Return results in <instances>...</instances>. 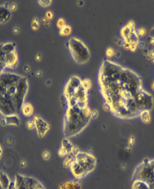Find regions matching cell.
I'll return each mask as SVG.
<instances>
[{"label": "cell", "mask_w": 154, "mask_h": 189, "mask_svg": "<svg viewBox=\"0 0 154 189\" xmlns=\"http://www.w3.org/2000/svg\"><path fill=\"white\" fill-rule=\"evenodd\" d=\"M35 124V129L37 131L38 136L42 138L45 134L48 132L50 130V125L47 122H46L43 118H41L39 116H35L33 119Z\"/></svg>", "instance_id": "obj_7"}, {"label": "cell", "mask_w": 154, "mask_h": 189, "mask_svg": "<svg viewBox=\"0 0 154 189\" xmlns=\"http://www.w3.org/2000/svg\"><path fill=\"white\" fill-rule=\"evenodd\" d=\"M9 10H10V12H14L16 9H17V5L15 3V2H13V3H10L9 5V7H8Z\"/></svg>", "instance_id": "obj_32"}, {"label": "cell", "mask_w": 154, "mask_h": 189, "mask_svg": "<svg viewBox=\"0 0 154 189\" xmlns=\"http://www.w3.org/2000/svg\"><path fill=\"white\" fill-rule=\"evenodd\" d=\"M115 50L112 47H108L106 50V55L108 59H111L114 56H115Z\"/></svg>", "instance_id": "obj_23"}, {"label": "cell", "mask_w": 154, "mask_h": 189, "mask_svg": "<svg viewBox=\"0 0 154 189\" xmlns=\"http://www.w3.org/2000/svg\"><path fill=\"white\" fill-rule=\"evenodd\" d=\"M145 55L148 59H154V48L152 49V50H147V53H145Z\"/></svg>", "instance_id": "obj_29"}, {"label": "cell", "mask_w": 154, "mask_h": 189, "mask_svg": "<svg viewBox=\"0 0 154 189\" xmlns=\"http://www.w3.org/2000/svg\"><path fill=\"white\" fill-rule=\"evenodd\" d=\"M98 116V112L97 110H93V111H91V118H97Z\"/></svg>", "instance_id": "obj_38"}, {"label": "cell", "mask_w": 154, "mask_h": 189, "mask_svg": "<svg viewBox=\"0 0 154 189\" xmlns=\"http://www.w3.org/2000/svg\"><path fill=\"white\" fill-rule=\"evenodd\" d=\"M52 1H49V0H46V1H45V0L44 1H38V3L41 5V7H46L50 6L52 4Z\"/></svg>", "instance_id": "obj_26"}, {"label": "cell", "mask_w": 154, "mask_h": 189, "mask_svg": "<svg viewBox=\"0 0 154 189\" xmlns=\"http://www.w3.org/2000/svg\"><path fill=\"white\" fill-rule=\"evenodd\" d=\"M136 101L139 110H151L153 107V98L151 93L142 90L136 96Z\"/></svg>", "instance_id": "obj_6"}, {"label": "cell", "mask_w": 154, "mask_h": 189, "mask_svg": "<svg viewBox=\"0 0 154 189\" xmlns=\"http://www.w3.org/2000/svg\"><path fill=\"white\" fill-rule=\"evenodd\" d=\"M68 47L71 55L77 64H85L90 59V51L81 40L71 38L69 40Z\"/></svg>", "instance_id": "obj_3"}, {"label": "cell", "mask_w": 154, "mask_h": 189, "mask_svg": "<svg viewBox=\"0 0 154 189\" xmlns=\"http://www.w3.org/2000/svg\"><path fill=\"white\" fill-rule=\"evenodd\" d=\"M5 62L6 67L14 68L18 62V55L15 52L5 54Z\"/></svg>", "instance_id": "obj_9"}, {"label": "cell", "mask_w": 154, "mask_h": 189, "mask_svg": "<svg viewBox=\"0 0 154 189\" xmlns=\"http://www.w3.org/2000/svg\"><path fill=\"white\" fill-rule=\"evenodd\" d=\"M150 44H151V46H153L154 47V38H151V40H150Z\"/></svg>", "instance_id": "obj_47"}, {"label": "cell", "mask_w": 154, "mask_h": 189, "mask_svg": "<svg viewBox=\"0 0 154 189\" xmlns=\"http://www.w3.org/2000/svg\"><path fill=\"white\" fill-rule=\"evenodd\" d=\"M75 162L86 171L87 174L92 171L97 165V160L91 154L81 152L75 155Z\"/></svg>", "instance_id": "obj_5"}, {"label": "cell", "mask_w": 154, "mask_h": 189, "mask_svg": "<svg viewBox=\"0 0 154 189\" xmlns=\"http://www.w3.org/2000/svg\"><path fill=\"white\" fill-rule=\"evenodd\" d=\"M66 25H67V24H66V21L64 20L63 18H60V19H58V21H57V27H58L59 29L61 30Z\"/></svg>", "instance_id": "obj_24"}, {"label": "cell", "mask_w": 154, "mask_h": 189, "mask_svg": "<svg viewBox=\"0 0 154 189\" xmlns=\"http://www.w3.org/2000/svg\"><path fill=\"white\" fill-rule=\"evenodd\" d=\"M58 189H81V185L76 181H68L60 185Z\"/></svg>", "instance_id": "obj_11"}, {"label": "cell", "mask_w": 154, "mask_h": 189, "mask_svg": "<svg viewBox=\"0 0 154 189\" xmlns=\"http://www.w3.org/2000/svg\"><path fill=\"white\" fill-rule=\"evenodd\" d=\"M19 165H20V167L22 168V169H24L26 166H27V162L25 161V160H22V161L20 162V163H19Z\"/></svg>", "instance_id": "obj_39"}, {"label": "cell", "mask_w": 154, "mask_h": 189, "mask_svg": "<svg viewBox=\"0 0 154 189\" xmlns=\"http://www.w3.org/2000/svg\"><path fill=\"white\" fill-rule=\"evenodd\" d=\"M71 33H72V28H71L69 25H66L64 26L63 28L60 30V33L61 36H69V35H70Z\"/></svg>", "instance_id": "obj_21"}, {"label": "cell", "mask_w": 154, "mask_h": 189, "mask_svg": "<svg viewBox=\"0 0 154 189\" xmlns=\"http://www.w3.org/2000/svg\"><path fill=\"white\" fill-rule=\"evenodd\" d=\"M6 68L5 62V53L2 50V45H0V75L2 74L4 70Z\"/></svg>", "instance_id": "obj_20"}, {"label": "cell", "mask_w": 154, "mask_h": 189, "mask_svg": "<svg viewBox=\"0 0 154 189\" xmlns=\"http://www.w3.org/2000/svg\"><path fill=\"white\" fill-rule=\"evenodd\" d=\"M139 117H140L141 120L145 124H147L151 122V115L150 110H142L141 111L139 115Z\"/></svg>", "instance_id": "obj_18"}, {"label": "cell", "mask_w": 154, "mask_h": 189, "mask_svg": "<svg viewBox=\"0 0 154 189\" xmlns=\"http://www.w3.org/2000/svg\"><path fill=\"white\" fill-rule=\"evenodd\" d=\"M74 147V145L71 143V141L68 140L67 138H65L62 140L61 148L67 152V155H70L71 151Z\"/></svg>", "instance_id": "obj_16"}, {"label": "cell", "mask_w": 154, "mask_h": 189, "mask_svg": "<svg viewBox=\"0 0 154 189\" xmlns=\"http://www.w3.org/2000/svg\"><path fill=\"white\" fill-rule=\"evenodd\" d=\"M19 32H20V29L18 27H14L13 29V33L14 34H19Z\"/></svg>", "instance_id": "obj_41"}, {"label": "cell", "mask_w": 154, "mask_h": 189, "mask_svg": "<svg viewBox=\"0 0 154 189\" xmlns=\"http://www.w3.org/2000/svg\"><path fill=\"white\" fill-rule=\"evenodd\" d=\"M26 127L28 128L29 130H33V129H35V124L33 122V120H28L26 122Z\"/></svg>", "instance_id": "obj_27"}, {"label": "cell", "mask_w": 154, "mask_h": 189, "mask_svg": "<svg viewBox=\"0 0 154 189\" xmlns=\"http://www.w3.org/2000/svg\"><path fill=\"white\" fill-rule=\"evenodd\" d=\"M72 172V174L73 175V177L77 180H80L83 178L85 176L87 175V173L86 172V171L83 169L81 165H79L77 163H76L75 161L74 162L73 164L71 165V167L69 168Z\"/></svg>", "instance_id": "obj_8"}, {"label": "cell", "mask_w": 154, "mask_h": 189, "mask_svg": "<svg viewBox=\"0 0 154 189\" xmlns=\"http://www.w3.org/2000/svg\"><path fill=\"white\" fill-rule=\"evenodd\" d=\"M11 180L7 174L0 171V186L3 189H7L10 186Z\"/></svg>", "instance_id": "obj_14"}, {"label": "cell", "mask_w": 154, "mask_h": 189, "mask_svg": "<svg viewBox=\"0 0 154 189\" xmlns=\"http://www.w3.org/2000/svg\"><path fill=\"white\" fill-rule=\"evenodd\" d=\"M22 112L25 117H30L33 114V105L30 103H24L22 107Z\"/></svg>", "instance_id": "obj_15"}, {"label": "cell", "mask_w": 154, "mask_h": 189, "mask_svg": "<svg viewBox=\"0 0 154 189\" xmlns=\"http://www.w3.org/2000/svg\"><path fill=\"white\" fill-rule=\"evenodd\" d=\"M99 82L106 103L116 117L129 119L139 116L136 96L142 90L140 78L134 71L110 60L104 61Z\"/></svg>", "instance_id": "obj_1"}, {"label": "cell", "mask_w": 154, "mask_h": 189, "mask_svg": "<svg viewBox=\"0 0 154 189\" xmlns=\"http://www.w3.org/2000/svg\"><path fill=\"white\" fill-rule=\"evenodd\" d=\"M36 77H38V78L41 77V76H42V72H41V71H40V70L36 71Z\"/></svg>", "instance_id": "obj_44"}, {"label": "cell", "mask_w": 154, "mask_h": 189, "mask_svg": "<svg viewBox=\"0 0 154 189\" xmlns=\"http://www.w3.org/2000/svg\"><path fill=\"white\" fill-rule=\"evenodd\" d=\"M151 38H154V27L151 29Z\"/></svg>", "instance_id": "obj_46"}, {"label": "cell", "mask_w": 154, "mask_h": 189, "mask_svg": "<svg viewBox=\"0 0 154 189\" xmlns=\"http://www.w3.org/2000/svg\"><path fill=\"white\" fill-rule=\"evenodd\" d=\"M23 70H24V72H28L30 71V67L28 65H24V67H23Z\"/></svg>", "instance_id": "obj_43"}, {"label": "cell", "mask_w": 154, "mask_h": 189, "mask_svg": "<svg viewBox=\"0 0 154 189\" xmlns=\"http://www.w3.org/2000/svg\"><path fill=\"white\" fill-rule=\"evenodd\" d=\"M150 161H151V165H152L153 169V170H154V159L153 160H150Z\"/></svg>", "instance_id": "obj_48"}, {"label": "cell", "mask_w": 154, "mask_h": 189, "mask_svg": "<svg viewBox=\"0 0 154 189\" xmlns=\"http://www.w3.org/2000/svg\"><path fill=\"white\" fill-rule=\"evenodd\" d=\"M151 89H152L153 91H154V81L152 83V84H151Z\"/></svg>", "instance_id": "obj_49"}, {"label": "cell", "mask_w": 154, "mask_h": 189, "mask_svg": "<svg viewBox=\"0 0 154 189\" xmlns=\"http://www.w3.org/2000/svg\"><path fill=\"white\" fill-rule=\"evenodd\" d=\"M5 118L7 120V125L10 126H18L21 124V120L19 117L18 115L15 114H12V115H6Z\"/></svg>", "instance_id": "obj_13"}, {"label": "cell", "mask_w": 154, "mask_h": 189, "mask_svg": "<svg viewBox=\"0 0 154 189\" xmlns=\"http://www.w3.org/2000/svg\"><path fill=\"white\" fill-rule=\"evenodd\" d=\"M41 59H42V56H41V53H37L36 55V59L37 61H40L41 60Z\"/></svg>", "instance_id": "obj_42"}, {"label": "cell", "mask_w": 154, "mask_h": 189, "mask_svg": "<svg viewBox=\"0 0 154 189\" xmlns=\"http://www.w3.org/2000/svg\"><path fill=\"white\" fill-rule=\"evenodd\" d=\"M91 110L86 106L69 107L64 120V133L67 137L78 134L86 127L91 117Z\"/></svg>", "instance_id": "obj_2"}, {"label": "cell", "mask_w": 154, "mask_h": 189, "mask_svg": "<svg viewBox=\"0 0 154 189\" xmlns=\"http://www.w3.org/2000/svg\"><path fill=\"white\" fill-rule=\"evenodd\" d=\"M40 27V21L38 20V18H33V20H32V22H31V28L33 30H38L39 29Z\"/></svg>", "instance_id": "obj_22"}, {"label": "cell", "mask_w": 154, "mask_h": 189, "mask_svg": "<svg viewBox=\"0 0 154 189\" xmlns=\"http://www.w3.org/2000/svg\"><path fill=\"white\" fill-rule=\"evenodd\" d=\"M42 158L44 160H48L50 158V153L48 151H44L42 153Z\"/></svg>", "instance_id": "obj_35"}, {"label": "cell", "mask_w": 154, "mask_h": 189, "mask_svg": "<svg viewBox=\"0 0 154 189\" xmlns=\"http://www.w3.org/2000/svg\"><path fill=\"white\" fill-rule=\"evenodd\" d=\"M2 50L5 54L10 53L13 52H15V45L12 42L2 44Z\"/></svg>", "instance_id": "obj_17"}, {"label": "cell", "mask_w": 154, "mask_h": 189, "mask_svg": "<svg viewBox=\"0 0 154 189\" xmlns=\"http://www.w3.org/2000/svg\"><path fill=\"white\" fill-rule=\"evenodd\" d=\"M0 124H1L2 126H5L7 125V120H6V118H5V117H1V119H0Z\"/></svg>", "instance_id": "obj_37"}, {"label": "cell", "mask_w": 154, "mask_h": 189, "mask_svg": "<svg viewBox=\"0 0 154 189\" xmlns=\"http://www.w3.org/2000/svg\"><path fill=\"white\" fill-rule=\"evenodd\" d=\"M82 85L86 90H89L91 86V83L90 81V80L89 79H85L83 81H82Z\"/></svg>", "instance_id": "obj_25"}, {"label": "cell", "mask_w": 154, "mask_h": 189, "mask_svg": "<svg viewBox=\"0 0 154 189\" xmlns=\"http://www.w3.org/2000/svg\"><path fill=\"white\" fill-rule=\"evenodd\" d=\"M7 189H17V188H16V186H15V182H12V181H11L10 186H9L8 188H7Z\"/></svg>", "instance_id": "obj_40"}, {"label": "cell", "mask_w": 154, "mask_h": 189, "mask_svg": "<svg viewBox=\"0 0 154 189\" xmlns=\"http://www.w3.org/2000/svg\"><path fill=\"white\" fill-rule=\"evenodd\" d=\"M135 138H134V136H130L129 137L128 140V145L130 147H132V146H134V144L135 143Z\"/></svg>", "instance_id": "obj_30"}, {"label": "cell", "mask_w": 154, "mask_h": 189, "mask_svg": "<svg viewBox=\"0 0 154 189\" xmlns=\"http://www.w3.org/2000/svg\"><path fill=\"white\" fill-rule=\"evenodd\" d=\"M5 143H7L8 146H12L13 144V139L12 137L7 136V138H5Z\"/></svg>", "instance_id": "obj_34"}, {"label": "cell", "mask_w": 154, "mask_h": 189, "mask_svg": "<svg viewBox=\"0 0 154 189\" xmlns=\"http://www.w3.org/2000/svg\"><path fill=\"white\" fill-rule=\"evenodd\" d=\"M134 179L141 180L147 182L152 189H154V170L150 160H145L136 168L134 172Z\"/></svg>", "instance_id": "obj_4"}, {"label": "cell", "mask_w": 154, "mask_h": 189, "mask_svg": "<svg viewBox=\"0 0 154 189\" xmlns=\"http://www.w3.org/2000/svg\"><path fill=\"white\" fill-rule=\"evenodd\" d=\"M137 33L139 36H145L147 34V31H146L145 28H140L138 30H137Z\"/></svg>", "instance_id": "obj_28"}, {"label": "cell", "mask_w": 154, "mask_h": 189, "mask_svg": "<svg viewBox=\"0 0 154 189\" xmlns=\"http://www.w3.org/2000/svg\"><path fill=\"white\" fill-rule=\"evenodd\" d=\"M58 155H59L61 157H63L67 156V152H66V151H64V150H63L61 147L60 149H59V151H58Z\"/></svg>", "instance_id": "obj_36"}, {"label": "cell", "mask_w": 154, "mask_h": 189, "mask_svg": "<svg viewBox=\"0 0 154 189\" xmlns=\"http://www.w3.org/2000/svg\"><path fill=\"white\" fill-rule=\"evenodd\" d=\"M41 22H42V24H44V26L46 27V28H49L50 26V23H51V22H50V20H49L48 19H46V17L43 18L42 20H41Z\"/></svg>", "instance_id": "obj_31"}, {"label": "cell", "mask_w": 154, "mask_h": 189, "mask_svg": "<svg viewBox=\"0 0 154 189\" xmlns=\"http://www.w3.org/2000/svg\"><path fill=\"white\" fill-rule=\"evenodd\" d=\"M75 161V155H67V157L63 160V165L65 168H70L71 165L73 164Z\"/></svg>", "instance_id": "obj_19"}, {"label": "cell", "mask_w": 154, "mask_h": 189, "mask_svg": "<svg viewBox=\"0 0 154 189\" xmlns=\"http://www.w3.org/2000/svg\"><path fill=\"white\" fill-rule=\"evenodd\" d=\"M9 3L0 5V23H5L11 17V12L9 10Z\"/></svg>", "instance_id": "obj_10"}, {"label": "cell", "mask_w": 154, "mask_h": 189, "mask_svg": "<svg viewBox=\"0 0 154 189\" xmlns=\"http://www.w3.org/2000/svg\"><path fill=\"white\" fill-rule=\"evenodd\" d=\"M2 153H3V149H2V146H1V144H0V160L2 158Z\"/></svg>", "instance_id": "obj_45"}, {"label": "cell", "mask_w": 154, "mask_h": 189, "mask_svg": "<svg viewBox=\"0 0 154 189\" xmlns=\"http://www.w3.org/2000/svg\"><path fill=\"white\" fill-rule=\"evenodd\" d=\"M45 17L51 21V19H52L53 17H54V14H53L52 11H51V10L46 11V14H45Z\"/></svg>", "instance_id": "obj_33"}, {"label": "cell", "mask_w": 154, "mask_h": 189, "mask_svg": "<svg viewBox=\"0 0 154 189\" xmlns=\"http://www.w3.org/2000/svg\"><path fill=\"white\" fill-rule=\"evenodd\" d=\"M131 189H152L147 182L138 179H134L132 182Z\"/></svg>", "instance_id": "obj_12"}]
</instances>
